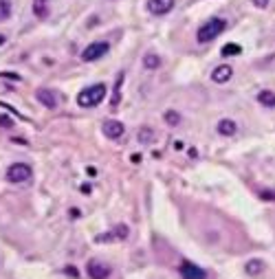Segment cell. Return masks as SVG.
<instances>
[{
    "instance_id": "4fadbf2b",
    "label": "cell",
    "mask_w": 275,
    "mask_h": 279,
    "mask_svg": "<svg viewBox=\"0 0 275 279\" xmlns=\"http://www.w3.org/2000/svg\"><path fill=\"white\" fill-rule=\"evenodd\" d=\"M258 101L267 108H275V92L271 90H260L258 92Z\"/></svg>"
},
{
    "instance_id": "8992f818",
    "label": "cell",
    "mask_w": 275,
    "mask_h": 279,
    "mask_svg": "<svg viewBox=\"0 0 275 279\" xmlns=\"http://www.w3.org/2000/svg\"><path fill=\"white\" fill-rule=\"evenodd\" d=\"M179 273H181V277H183V279H207V273H205L200 266L191 264V262H183V264H181Z\"/></svg>"
},
{
    "instance_id": "2e32d148",
    "label": "cell",
    "mask_w": 275,
    "mask_h": 279,
    "mask_svg": "<svg viewBox=\"0 0 275 279\" xmlns=\"http://www.w3.org/2000/svg\"><path fill=\"white\" fill-rule=\"evenodd\" d=\"M220 53H223V55L225 57H233V55H238V53H242V48H240L238 46V44H225V46H223V51H220Z\"/></svg>"
},
{
    "instance_id": "6da1fadb",
    "label": "cell",
    "mask_w": 275,
    "mask_h": 279,
    "mask_svg": "<svg viewBox=\"0 0 275 279\" xmlns=\"http://www.w3.org/2000/svg\"><path fill=\"white\" fill-rule=\"evenodd\" d=\"M225 29H227V22H225L223 18H209V20L198 29V33H196V40H198L200 44L212 42L218 36H223Z\"/></svg>"
},
{
    "instance_id": "e0dca14e",
    "label": "cell",
    "mask_w": 275,
    "mask_h": 279,
    "mask_svg": "<svg viewBox=\"0 0 275 279\" xmlns=\"http://www.w3.org/2000/svg\"><path fill=\"white\" fill-rule=\"evenodd\" d=\"M11 16V2L9 0H0V22H4Z\"/></svg>"
},
{
    "instance_id": "ac0fdd59",
    "label": "cell",
    "mask_w": 275,
    "mask_h": 279,
    "mask_svg": "<svg viewBox=\"0 0 275 279\" xmlns=\"http://www.w3.org/2000/svg\"><path fill=\"white\" fill-rule=\"evenodd\" d=\"M247 273L249 275H258V273H262V262H260V259H251V262L247 264Z\"/></svg>"
},
{
    "instance_id": "5bb4252c",
    "label": "cell",
    "mask_w": 275,
    "mask_h": 279,
    "mask_svg": "<svg viewBox=\"0 0 275 279\" xmlns=\"http://www.w3.org/2000/svg\"><path fill=\"white\" fill-rule=\"evenodd\" d=\"M33 13L38 18H46L48 16V2L46 0H33Z\"/></svg>"
},
{
    "instance_id": "ba28073f",
    "label": "cell",
    "mask_w": 275,
    "mask_h": 279,
    "mask_svg": "<svg viewBox=\"0 0 275 279\" xmlns=\"http://www.w3.org/2000/svg\"><path fill=\"white\" fill-rule=\"evenodd\" d=\"M36 99L40 101L42 106H46L48 110H55V108H57V97H55V92H53L51 88H38V90H36Z\"/></svg>"
},
{
    "instance_id": "44dd1931",
    "label": "cell",
    "mask_w": 275,
    "mask_h": 279,
    "mask_svg": "<svg viewBox=\"0 0 275 279\" xmlns=\"http://www.w3.org/2000/svg\"><path fill=\"white\" fill-rule=\"evenodd\" d=\"M119 236V238H128V227L126 224H119V227H117V231H115V238Z\"/></svg>"
},
{
    "instance_id": "8fae6325",
    "label": "cell",
    "mask_w": 275,
    "mask_h": 279,
    "mask_svg": "<svg viewBox=\"0 0 275 279\" xmlns=\"http://www.w3.org/2000/svg\"><path fill=\"white\" fill-rule=\"evenodd\" d=\"M235 130H238V125H235L233 119H223V121H218V132H220L223 136H233Z\"/></svg>"
},
{
    "instance_id": "484cf974",
    "label": "cell",
    "mask_w": 275,
    "mask_h": 279,
    "mask_svg": "<svg viewBox=\"0 0 275 279\" xmlns=\"http://www.w3.org/2000/svg\"><path fill=\"white\" fill-rule=\"evenodd\" d=\"M0 44H4V36H0Z\"/></svg>"
},
{
    "instance_id": "30bf717a",
    "label": "cell",
    "mask_w": 275,
    "mask_h": 279,
    "mask_svg": "<svg viewBox=\"0 0 275 279\" xmlns=\"http://www.w3.org/2000/svg\"><path fill=\"white\" fill-rule=\"evenodd\" d=\"M231 75H233V68L227 66V64H223V66H216V68H214L212 80L216 81V84H225V81L231 80Z\"/></svg>"
},
{
    "instance_id": "7402d4cb",
    "label": "cell",
    "mask_w": 275,
    "mask_h": 279,
    "mask_svg": "<svg viewBox=\"0 0 275 279\" xmlns=\"http://www.w3.org/2000/svg\"><path fill=\"white\" fill-rule=\"evenodd\" d=\"M253 4L260 9H264V7H269V0H253Z\"/></svg>"
},
{
    "instance_id": "5b68a950",
    "label": "cell",
    "mask_w": 275,
    "mask_h": 279,
    "mask_svg": "<svg viewBox=\"0 0 275 279\" xmlns=\"http://www.w3.org/2000/svg\"><path fill=\"white\" fill-rule=\"evenodd\" d=\"M101 130H104V134L108 136V139H112V141L121 139V136L126 134V125L121 123V121H115V119H108V121H104Z\"/></svg>"
},
{
    "instance_id": "7a4b0ae2",
    "label": "cell",
    "mask_w": 275,
    "mask_h": 279,
    "mask_svg": "<svg viewBox=\"0 0 275 279\" xmlns=\"http://www.w3.org/2000/svg\"><path fill=\"white\" fill-rule=\"evenodd\" d=\"M104 99H106V86L104 84H92V86L84 88V90L77 95V104H80L82 108H95Z\"/></svg>"
},
{
    "instance_id": "d6986e66",
    "label": "cell",
    "mask_w": 275,
    "mask_h": 279,
    "mask_svg": "<svg viewBox=\"0 0 275 279\" xmlns=\"http://www.w3.org/2000/svg\"><path fill=\"white\" fill-rule=\"evenodd\" d=\"M152 139H154V132H152V130H148V128H143V130H141L139 132V143H143V145H148L150 143V141Z\"/></svg>"
},
{
    "instance_id": "3957f363",
    "label": "cell",
    "mask_w": 275,
    "mask_h": 279,
    "mask_svg": "<svg viewBox=\"0 0 275 279\" xmlns=\"http://www.w3.org/2000/svg\"><path fill=\"white\" fill-rule=\"evenodd\" d=\"M31 178V167L24 163H13L7 169V180L9 183H27Z\"/></svg>"
},
{
    "instance_id": "9c48e42d",
    "label": "cell",
    "mask_w": 275,
    "mask_h": 279,
    "mask_svg": "<svg viewBox=\"0 0 275 279\" xmlns=\"http://www.w3.org/2000/svg\"><path fill=\"white\" fill-rule=\"evenodd\" d=\"M148 9L152 16H165V13H170L174 9V0H150Z\"/></svg>"
},
{
    "instance_id": "ffe728a7",
    "label": "cell",
    "mask_w": 275,
    "mask_h": 279,
    "mask_svg": "<svg viewBox=\"0 0 275 279\" xmlns=\"http://www.w3.org/2000/svg\"><path fill=\"white\" fill-rule=\"evenodd\" d=\"M13 125V119L7 115H0V128H11Z\"/></svg>"
},
{
    "instance_id": "9a60e30c",
    "label": "cell",
    "mask_w": 275,
    "mask_h": 279,
    "mask_svg": "<svg viewBox=\"0 0 275 279\" xmlns=\"http://www.w3.org/2000/svg\"><path fill=\"white\" fill-rule=\"evenodd\" d=\"M163 119L168 121V125H172V128H176V125L181 123V115H179L176 110H168V112L163 115Z\"/></svg>"
},
{
    "instance_id": "277c9868",
    "label": "cell",
    "mask_w": 275,
    "mask_h": 279,
    "mask_svg": "<svg viewBox=\"0 0 275 279\" xmlns=\"http://www.w3.org/2000/svg\"><path fill=\"white\" fill-rule=\"evenodd\" d=\"M108 48H110V44L108 42H92L82 51V60L84 62H95V60H99L101 55H106Z\"/></svg>"
},
{
    "instance_id": "7c38bea8",
    "label": "cell",
    "mask_w": 275,
    "mask_h": 279,
    "mask_svg": "<svg viewBox=\"0 0 275 279\" xmlns=\"http://www.w3.org/2000/svg\"><path fill=\"white\" fill-rule=\"evenodd\" d=\"M143 66H145V71H156V68L161 66V57L156 55V53H145L143 55Z\"/></svg>"
},
{
    "instance_id": "d4e9b609",
    "label": "cell",
    "mask_w": 275,
    "mask_h": 279,
    "mask_svg": "<svg viewBox=\"0 0 275 279\" xmlns=\"http://www.w3.org/2000/svg\"><path fill=\"white\" fill-rule=\"evenodd\" d=\"M71 215H73V218H77V215H80V209L73 207V209H71Z\"/></svg>"
},
{
    "instance_id": "603a6c76",
    "label": "cell",
    "mask_w": 275,
    "mask_h": 279,
    "mask_svg": "<svg viewBox=\"0 0 275 279\" xmlns=\"http://www.w3.org/2000/svg\"><path fill=\"white\" fill-rule=\"evenodd\" d=\"M260 198H264V200H275V194H271V192H262V194H260Z\"/></svg>"
},
{
    "instance_id": "cb8c5ba5",
    "label": "cell",
    "mask_w": 275,
    "mask_h": 279,
    "mask_svg": "<svg viewBox=\"0 0 275 279\" xmlns=\"http://www.w3.org/2000/svg\"><path fill=\"white\" fill-rule=\"evenodd\" d=\"M130 160H132V163H141V154H132Z\"/></svg>"
},
{
    "instance_id": "52a82bcc",
    "label": "cell",
    "mask_w": 275,
    "mask_h": 279,
    "mask_svg": "<svg viewBox=\"0 0 275 279\" xmlns=\"http://www.w3.org/2000/svg\"><path fill=\"white\" fill-rule=\"evenodd\" d=\"M86 273L91 279H108L110 277V266L106 264H99V262H88L86 264Z\"/></svg>"
}]
</instances>
